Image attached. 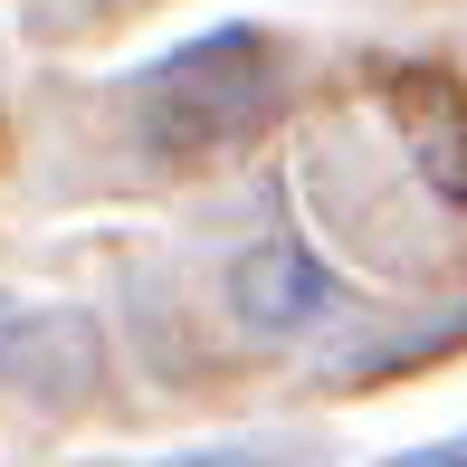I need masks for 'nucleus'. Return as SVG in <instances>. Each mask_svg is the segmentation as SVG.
<instances>
[{
  "mask_svg": "<svg viewBox=\"0 0 467 467\" xmlns=\"http://www.w3.org/2000/svg\"><path fill=\"white\" fill-rule=\"evenodd\" d=\"M286 96V57L277 38L258 29H220V38H191L182 57H162L143 77V134L162 143L172 162H201L220 143H248Z\"/></svg>",
  "mask_w": 467,
  "mask_h": 467,
  "instance_id": "obj_1",
  "label": "nucleus"
},
{
  "mask_svg": "<svg viewBox=\"0 0 467 467\" xmlns=\"http://www.w3.org/2000/svg\"><path fill=\"white\" fill-rule=\"evenodd\" d=\"M229 296H239V315H248V325L286 334V325H306V315L325 306V267H315V248L267 239V248H248V258L229 267Z\"/></svg>",
  "mask_w": 467,
  "mask_h": 467,
  "instance_id": "obj_2",
  "label": "nucleus"
},
{
  "mask_svg": "<svg viewBox=\"0 0 467 467\" xmlns=\"http://www.w3.org/2000/svg\"><path fill=\"white\" fill-rule=\"evenodd\" d=\"M430 467H458V449H449V458H430Z\"/></svg>",
  "mask_w": 467,
  "mask_h": 467,
  "instance_id": "obj_3",
  "label": "nucleus"
}]
</instances>
